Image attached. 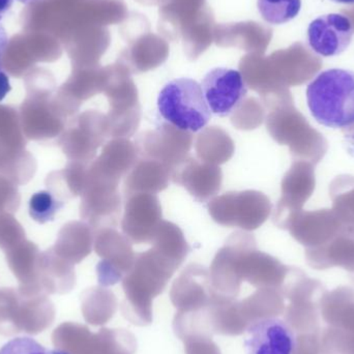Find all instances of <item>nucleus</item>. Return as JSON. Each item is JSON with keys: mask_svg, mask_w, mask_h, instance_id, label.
I'll list each match as a JSON object with an SVG mask.
<instances>
[{"mask_svg": "<svg viewBox=\"0 0 354 354\" xmlns=\"http://www.w3.org/2000/svg\"><path fill=\"white\" fill-rule=\"evenodd\" d=\"M307 103L314 120L332 129L354 126V72L330 68L319 73L307 87Z\"/></svg>", "mask_w": 354, "mask_h": 354, "instance_id": "obj_1", "label": "nucleus"}, {"mask_svg": "<svg viewBox=\"0 0 354 354\" xmlns=\"http://www.w3.org/2000/svg\"><path fill=\"white\" fill-rule=\"evenodd\" d=\"M158 108L166 122L191 133L203 130L212 118L201 85L189 78L168 82L158 97Z\"/></svg>", "mask_w": 354, "mask_h": 354, "instance_id": "obj_2", "label": "nucleus"}, {"mask_svg": "<svg viewBox=\"0 0 354 354\" xmlns=\"http://www.w3.org/2000/svg\"><path fill=\"white\" fill-rule=\"evenodd\" d=\"M207 208L216 224L253 231L268 220L272 203L261 192L245 189L216 196L210 200Z\"/></svg>", "mask_w": 354, "mask_h": 354, "instance_id": "obj_3", "label": "nucleus"}, {"mask_svg": "<svg viewBox=\"0 0 354 354\" xmlns=\"http://www.w3.org/2000/svg\"><path fill=\"white\" fill-rule=\"evenodd\" d=\"M108 137L106 114L87 110L68 120L56 143L68 161L89 164L95 159L97 149Z\"/></svg>", "mask_w": 354, "mask_h": 354, "instance_id": "obj_4", "label": "nucleus"}, {"mask_svg": "<svg viewBox=\"0 0 354 354\" xmlns=\"http://www.w3.org/2000/svg\"><path fill=\"white\" fill-rule=\"evenodd\" d=\"M193 134L176 128L169 122H162L155 130L145 131L137 137L138 157L160 162L174 171L191 151Z\"/></svg>", "mask_w": 354, "mask_h": 354, "instance_id": "obj_5", "label": "nucleus"}, {"mask_svg": "<svg viewBox=\"0 0 354 354\" xmlns=\"http://www.w3.org/2000/svg\"><path fill=\"white\" fill-rule=\"evenodd\" d=\"M122 197L118 185L88 176L81 195L80 216L93 232L116 228L122 214Z\"/></svg>", "mask_w": 354, "mask_h": 354, "instance_id": "obj_6", "label": "nucleus"}, {"mask_svg": "<svg viewBox=\"0 0 354 354\" xmlns=\"http://www.w3.org/2000/svg\"><path fill=\"white\" fill-rule=\"evenodd\" d=\"M104 91L109 101L106 114L108 133L112 139L130 138L138 130L141 122V107L136 87L128 80L106 83Z\"/></svg>", "mask_w": 354, "mask_h": 354, "instance_id": "obj_7", "label": "nucleus"}, {"mask_svg": "<svg viewBox=\"0 0 354 354\" xmlns=\"http://www.w3.org/2000/svg\"><path fill=\"white\" fill-rule=\"evenodd\" d=\"M163 214L160 199L155 194L137 193L124 197L122 229L132 243H151Z\"/></svg>", "mask_w": 354, "mask_h": 354, "instance_id": "obj_8", "label": "nucleus"}, {"mask_svg": "<svg viewBox=\"0 0 354 354\" xmlns=\"http://www.w3.org/2000/svg\"><path fill=\"white\" fill-rule=\"evenodd\" d=\"M51 97H26L20 107L21 128L27 140L45 141L58 138L68 120Z\"/></svg>", "mask_w": 354, "mask_h": 354, "instance_id": "obj_9", "label": "nucleus"}, {"mask_svg": "<svg viewBox=\"0 0 354 354\" xmlns=\"http://www.w3.org/2000/svg\"><path fill=\"white\" fill-rule=\"evenodd\" d=\"M201 88L210 111L220 118L230 115L248 93L243 74L227 68L210 70L202 80Z\"/></svg>", "mask_w": 354, "mask_h": 354, "instance_id": "obj_10", "label": "nucleus"}, {"mask_svg": "<svg viewBox=\"0 0 354 354\" xmlns=\"http://www.w3.org/2000/svg\"><path fill=\"white\" fill-rule=\"evenodd\" d=\"M353 25L342 14L318 17L308 27L310 48L322 57H334L346 51L353 37Z\"/></svg>", "mask_w": 354, "mask_h": 354, "instance_id": "obj_11", "label": "nucleus"}, {"mask_svg": "<svg viewBox=\"0 0 354 354\" xmlns=\"http://www.w3.org/2000/svg\"><path fill=\"white\" fill-rule=\"evenodd\" d=\"M297 340L292 328L279 318H260L248 326L247 354H293Z\"/></svg>", "mask_w": 354, "mask_h": 354, "instance_id": "obj_12", "label": "nucleus"}, {"mask_svg": "<svg viewBox=\"0 0 354 354\" xmlns=\"http://www.w3.org/2000/svg\"><path fill=\"white\" fill-rule=\"evenodd\" d=\"M171 180L185 187L198 202L212 200L222 187L223 174L214 164L187 157L172 171Z\"/></svg>", "mask_w": 354, "mask_h": 354, "instance_id": "obj_13", "label": "nucleus"}, {"mask_svg": "<svg viewBox=\"0 0 354 354\" xmlns=\"http://www.w3.org/2000/svg\"><path fill=\"white\" fill-rule=\"evenodd\" d=\"M93 248L95 253L102 258V261L97 264V274L101 282H105L107 278H115L124 268L132 266L136 258L132 243L116 228L95 231Z\"/></svg>", "mask_w": 354, "mask_h": 354, "instance_id": "obj_14", "label": "nucleus"}, {"mask_svg": "<svg viewBox=\"0 0 354 354\" xmlns=\"http://www.w3.org/2000/svg\"><path fill=\"white\" fill-rule=\"evenodd\" d=\"M138 158L134 143L127 138L112 139L104 147L101 155L89 163L88 176L120 185Z\"/></svg>", "mask_w": 354, "mask_h": 354, "instance_id": "obj_15", "label": "nucleus"}, {"mask_svg": "<svg viewBox=\"0 0 354 354\" xmlns=\"http://www.w3.org/2000/svg\"><path fill=\"white\" fill-rule=\"evenodd\" d=\"M55 310L53 304L43 291H27L18 288L15 307L18 334L39 335L51 326Z\"/></svg>", "mask_w": 354, "mask_h": 354, "instance_id": "obj_16", "label": "nucleus"}, {"mask_svg": "<svg viewBox=\"0 0 354 354\" xmlns=\"http://www.w3.org/2000/svg\"><path fill=\"white\" fill-rule=\"evenodd\" d=\"M171 174V169L160 162L139 157L134 167L124 177V197L137 193L157 195L169 187Z\"/></svg>", "mask_w": 354, "mask_h": 354, "instance_id": "obj_17", "label": "nucleus"}, {"mask_svg": "<svg viewBox=\"0 0 354 354\" xmlns=\"http://www.w3.org/2000/svg\"><path fill=\"white\" fill-rule=\"evenodd\" d=\"M95 232L85 222L72 221L62 226L52 250L72 264L79 263L93 251Z\"/></svg>", "mask_w": 354, "mask_h": 354, "instance_id": "obj_18", "label": "nucleus"}, {"mask_svg": "<svg viewBox=\"0 0 354 354\" xmlns=\"http://www.w3.org/2000/svg\"><path fill=\"white\" fill-rule=\"evenodd\" d=\"M37 282L47 295L68 292L75 284L74 264L58 256L52 248L41 252Z\"/></svg>", "mask_w": 354, "mask_h": 354, "instance_id": "obj_19", "label": "nucleus"}, {"mask_svg": "<svg viewBox=\"0 0 354 354\" xmlns=\"http://www.w3.org/2000/svg\"><path fill=\"white\" fill-rule=\"evenodd\" d=\"M4 254L8 268L19 281V288L44 292L37 282V263L41 251L35 243L24 239Z\"/></svg>", "mask_w": 354, "mask_h": 354, "instance_id": "obj_20", "label": "nucleus"}, {"mask_svg": "<svg viewBox=\"0 0 354 354\" xmlns=\"http://www.w3.org/2000/svg\"><path fill=\"white\" fill-rule=\"evenodd\" d=\"M88 165L70 162L64 169L52 171L46 177L47 191L64 203L82 195L88 179Z\"/></svg>", "mask_w": 354, "mask_h": 354, "instance_id": "obj_21", "label": "nucleus"}, {"mask_svg": "<svg viewBox=\"0 0 354 354\" xmlns=\"http://www.w3.org/2000/svg\"><path fill=\"white\" fill-rule=\"evenodd\" d=\"M37 169V160L29 151L0 140V176L23 185L33 178Z\"/></svg>", "mask_w": 354, "mask_h": 354, "instance_id": "obj_22", "label": "nucleus"}, {"mask_svg": "<svg viewBox=\"0 0 354 354\" xmlns=\"http://www.w3.org/2000/svg\"><path fill=\"white\" fill-rule=\"evenodd\" d=\"M200 161L221 165L226 163L234 153V142L228 134L218 127L204 128L195 143Z\"/></svg>", "mask_w": 354, "mask_h": 354, "instance_id": "obj_23", "label": "nucleus"}, {"mask_svg": "<svg viewBox=\"0 0 354 354\" xmlns=\"http://www.w3.org/2000/svg\"><path fill=\"white\" fill-rule=\"evenodd\" d=\"M151 245L160 253L179 264L187 257L191 250L181 229L174 223L164 220L160 225Z\"/></svg>", "mask_w": 354, "mask_h": 354, "instance_id": "obj_24", "label": "nucleus"}, {"mask_svg": "<svg viewBox=\"0 0 354 354\" xmlns=\"http://www.w3.org/2000/svg\"><path fill=\"white\" fill-rule=\"evenodd\" d=\"M258 12L270 25H282L299 16L301 0H257Z\"/></svg>", "mask_w": 354, "mask_h": 354, "instance_id": "obj_25", "label": "nucleus"}, {"mask_svg": "<svg viewBox=\"0 0 354 354\" xmlns=\"http://www.w3.org/2000/svg\"><path fill=\"white\" fill-rule=\"evenodd\" d=\"M0 140L20 149L26 147L28 140L21 128L19 110L12 106L0 104Z\"/></svg>", "mask_w": 354, "mask_h": 354, "instance_id": "obj_26", "label": "nucleus"}, {"mask_svg": "<svg viewBox=\"0 0 354 354\" xmlns=\"http://www.w3.org/2000/svg\"><path fill=\"white\" fill-rule=\"evenodd\" d=\"M64 204L49 191L37 192L29 200V216L39 224H46L54 220Z\"/></svg>", "mask_w": 354, "mask_h": 354, "instance_id": "obj_27", "label": "nucleus"}, {"mask_svg": "<svg viewBox=\"0 0 354 354\" xmlns=\"http://www.w3.org/2000/svg\"><path fill=\"white\" fill-rule=\"evenodd\" d=\"M231 115V122L239 130L251 131L259 127L264 120V109L256 99H245Z\"/></svg>", "mask_w": 354, "mask_h": 354, "instance_id": "obj_28", "label": "nucleus"}, {"mask_svg": "<svg viewBox=\"0 0 354 354\" xmlns=\"http://www.w3.org/2000/svg\"><path fill=\"white\" fill-rule=\"evenodd\" d=\"M18 299V289L0 288V335L16 336L18 330L15 322V306Z\"/></svg>", "mask_w": 354, "mask_h": 354, "instance_id": "obj_29", "label": "nucleus"}, {"mask_svg": "<svg viewBox=\"0 0 354 354\" xmlns=\"http://www.w3.org/2000/svg\"><path fill=\"white\" fill-rule=\"evenodd\" d=\"M24 239H26L24 229L14 214H0V249L8 251Z\"/></svg>", "mask_w": 354, "mask_h": 354, "instance_id": "obj_30", "label": "nucleus"}, {"mask_svg": "<svg viewBox=\"0 0 354 354\" xmlns=\"http://www.w3.org/2000/svg\"><path fill=\"white\" fill-rule=\"evenodd\" d=\"M21 195L17 185L0 176V214L17 212L20 206Z\"/></svg>", "mask_w": 354, "mask_h": 354, "instance_id": "obj_31", "label": "nucleus"}, {"mask_svg": "<svg viewBox=\"0 0 354 354\" xmlns=\"http://www.w3.org/2000/svg\"><path fill=\"white\" fill-rule=\"evenodd\" d=\"M0 354H50V351L31 338H16L6 343Z\"/></svg>", "mask_w": 354, "mask_h": 354, "instance_id": "obj_32", "label": "nucleus"}, {"mask_svg": "<svg viewBox=\"0 0 354 354\" xmlns=\"http://www.w3.org/2000/svg\"><path fill=\"white\" fill-rule=\"evenodd\" d=\"M10 89H12V86H10L8 75L0 70V102L6 97Z\"/></svg>", "mask_w": 354, "mask_h": 354, "instance_id": "obj_33", "label": "nucleus"}, {"mask_svg": "<svg viewBox=\"0 0 354 354\" xmlns=\"http://www.w3.org/2000/svg\"><path fill=\"white\" fill-rule=\"evenodd\" d=\"M345 140H346L347 151L354 157V126L347 131L345 134Z\"/></svg>", "mask_w": 354, "mask_h": 354, "instance_id": "obj_34", "label": "nucleus"}, {"mask_svg": "<svg viewBox=\"0 0 354 354\" xmlns=\"http://www.w3.org/2000/svg\"><path fill=\"white\" fill-rule=\"evenodd\" d=\"M6 41H8V37H6V30L0 25V64H1L2 53H3L4 48H6Z\"/></svg>", "mask_w": 354, "mask_h": 354, "instance_id": "obj_35", "label": "nucleus"}, {"mask_svg": "<svg viewBox=\"0 0 354 354\" xmlns=\"http://www.w3.org/2000/svg\"><path fill=\"white\" fill-rule=\"evenodd\" d=\"M14 0H0V19L12 8Z\"/></svg>", "mask_w": 354, "mask_h": 354, "instance_id": "obj_36", "label": "nucleus"}, {"mask_svg": "<svg viewBox=\"0 0 354 354\" xmlns=\"http://www.w3.org/2000/svg\"><path fill=\"white\" fill-rule=\"evenodd\" d=\"M332 1L337 2V3L354 4V0H332Z\"/></svg>", "mask_w": 354, "mask_h": 354, "instance_id": "obj_37", "label": "nucleus"}, {"mask_svg": "<svg viewBox=\"0 0 354 354\" xmlns=\"http://www.w3.org/2000/svg\"><path fill=\"white\" fill-rule=\"evenodd\" d=\"M50 354H68L66 353H64V351H58V349H56V351H50Z\"/></svg>", "mask_w": 354, "mask_h": 354, "instance_id": "obj_38", "label": "nucleus"}, {"mask_svg": "<svg viewBox=\"0 0 354 354\" xmlns=\"http://www.w3.org/2000/svg\"><path fill=\"white\" fill-rule=\"evenodd\" d=\"M18 1L22 2V3H30V2L37 1V0H18Z\"/></svg>", "mask_w": 354, "mask_h": 354, "instance_id": "obj_39", "label": "nucleus"}]
</instances>
